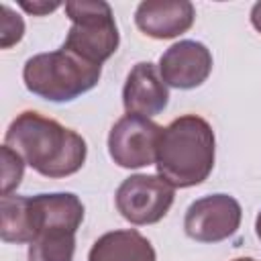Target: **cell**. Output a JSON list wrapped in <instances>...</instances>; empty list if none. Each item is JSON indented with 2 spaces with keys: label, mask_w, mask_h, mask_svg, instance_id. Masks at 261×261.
<instances>
[{
  "label": "cell",
  "mask_w": 261,
  "mask_h": 261,
  "mask_svg": "<svg viewBox=\"0 0 261 261\" xmlns=\"http://www.w3.org/2000/svg\"><path fill=\"white\" fill-rule=\"evenodd\" d=\"M241 204L228 194L204 196L190 204L184 218L186 234L200 243H218L232 237L241 224Z\"/></svg>",
  "instance_id": "8"
},
{
  "label": "cell",
  "mask_w": 261,
  "mask_h": 261,
  "mask_svg": "<svg viewBox=\"0 0 261 261\" xmlns=\"http://www.w3.org/2000/svg\"><path fill=\"white\" fill-rule=\"evenodd\" d=\"M169 102L167 84L163 82L161 73L155 69L151 61L137 63L124 82L122 88V104L126 114H139L151 118L159 114Z\"/></svg>",
  "instance_id": "10"
},
{
  "label": "cell",
  "mask_w": 261,
  "mask_h": 261,
  "mask_svg": "<svg viewBox=\"0 0 261 261\" xmlns=\"http://www.w3.org/2000/svg\"><path fill=\"white\" fill-rule=\"evenodd\" d=\"M102 75V65L84 61L63 47L27 59L22 80L29 92L49 102H69L90 92Z\"/></svg>",
  "instance_id": "3"
},
{
  "label": "cell",
  "mask_w": 261,
  "mask_h": 261,
  "mask_svg": "<svg viewBox=\"0 0 261 261\" xmlns=\"http://www.w3.org/2000/svg\"><path fill=\"white\" fill-rule=\"evenodd\" d=\"M65 14L71 20V29L63 43L65 51L94 65H102L112 57L120 37L108 2L69 0L65 2Z\"/></svg>",
  "instance_id": "5"
},
{
  "label": "cell",
  "mask_w": 261,
  "mask_h": 261,
  "mask_svg": "<svg viewBox=\"0 0 261 261\" xmlns=\"http://www.w3.org/2000/svg\"><path fill=\"white\" fill-rule=\"evenodd\" d=\"M41 230L29 245V261H73L75 232L84 220V204L75 194H37Z\"/></svg>",
  "instance_id": "4"
},
{
  "label": "cell",
  "mask_w": 261,
  "mask_h": 261,
  "mask_svg": "<svg viewBox=\"0 0 261 261\" xmlns=\"http://www.w3.org/2000/svg\"><path fill=\"white\" fill-rule=\"evenodd\" d=\"M232 261H255V259H251V257H239V259H232Z\"/></svg>",
  "instance_id": "19"
},
{
  "label": "cell",
  "mask_w": 261,
  "mask_h": 261,
  "mask_svg": "<svg viewBox=\"0 0 261 261\" xmlns=\"http://www.w3.org/2000/svg\"><path fill=\"white\" fill-rule=\"evenodd\" d=\"M59 6H61L59 2H20V8H24L31 14H39V16L49 14V12L57 10Z\"/></svg>",
  "instance_id": "16"
},
{
  "label": "cell",
  "mask_w": 261,
  "mask_h": 261,
  "mask_svg": "<svg viewBox=\"0 0 261 261\" xmlns=\"http://www.w3.org/2000/svg\"><path fill=\"white\" fill-rule=\"evenodd\" d=\"M41 230V210L35 196H2L0 234L4 243H33Z\"/></svg>",
  "instance_id": "12"
},
{
  "label": "cell",
  "mask_w": 261,
  "mask_h": 261,
  "mask_svg": "<svg viewBox=\"0 0 261 261\" xmlns=\"http://www.w3.org/2000/svg\"><path fill=\"white\" fill-rule=\"evenodd\" d=\"M194 18L196 10L188 0H145L135 12L139 31L153 39H173L186 33Z\"/></svg>",
  "instance_id": "11"
},
{
  "label": "cell",
  "mask_w": 261,
  "mask_h": 261,
  "mask_svg": "<svg viewBox=\"0 0 261 261\" xmlns=\"http://www.w3.org/2000/svg\"><path fill=\"white\" fill-rule=\"evenodd\" d=\"M163 126L139 114H124L114 122L108 135V153L112 161L126 169H139L155 163L157 145Z\"/></svg>",
  "instance_id": "7"
},
{
  "label": "cell",
  "mask_w": 261,
  "mask_h": 261,
  "mask_svg": "<svg viewBox=\"0 0 261 261\" xmlns=\"http://www.w3.org/2000/svg\"><path fill=\"white\" fill-rule=\"evenodd\" d=\"M4 145L45 177H67L82 169L88 147L71 128L35 110L20 112L6 128Z\"/></svg>",
  "instance_id": "1"
},
{
  "label": "cell",
  "mask_w": 261,
  "mask_h": 261,
  "mask_svg": "<svg viewBox=\"0 0 261 261\" xmlns=\"http://www.w3.org/2000/svg\"><path fill=\"white\" fill-rule=\"evenodd\" d=\"M251 24L261 33V2L253 4V8H251Z\"/></svg>",
  "instance_id": "17"
},
{
  "label": "cell",
  "mask_w": 261,
  "mask_h": 261,
  "mask_svg": "<svg viewBox=\"0 0 261 261\" xmlns=\"http://www.w3.org/2000/svg\"><path fill=\"white\" fill-rule=\"evenodd\" d=\"M173 186L161 175L137 173L126 177L116 190V208L130 224H155L173 204Z\"/></svg>",
  "instance_id": "6"
},
{
  "label": "cell",
  "mask_w": 261,
  "mask_h": 261,
  "mask_svg": "<svg viewBox=\"0 0 261 261\" xmlns=\"http://www.w3.org/2000/svg\"><path fill=\"white\" fill-rule=\"evenodd\" d=\"M0 157H2V196H8L12 194V190L18 188L22 179L24 159L16 151H12L8 145H2Z\"/></svg>",
  "instance_id": "14"
},
{
  "label": "cell",
  "mask_w": 261,
  "mask_h": 261,
  "mask_svg": "<svg viewBox=\"0 0 261 261\" xmlns=\"http://www.w3.org/2000/svg\"><path fill=\"white\" fill-rule=\"evenodd\" d=\"M0 14H2V22H0V47L8 49L12 45H16L22 35H24V20L6 4L0 6Z\"/></svg>",
  "instance_id": "15"
},
{
  "label": "cell",
  "mask_w": 261,
  "mask_h": 261,
  "mask_svg": "<svg viewBox=\"0 0 261 261\" xmlns=\"http://www.w3.org/2000/svg\"><path fill=\"white\" fill-rule=\"evenodd\" d=\"M88 261H157L155 249L139 230H112L90 249Z\"/></svg>",
  "instance_id": "13"
},
{
  "label": "cell",
  "mask_w": 261,
  "mask_h": 261,
  "mask_svg": "<svg viewBox=\"0 0 261 261\" xmlns=\"http://www.w3.org/2000/svg\"><path fill=\"white\" fill-rule=\"evenodd\" d=\"M157 173L173 188L202 184L214 167V130L198 114L171 120L159 137Z\"/></svg>",
  "instance_id": "2"
},
{
  "label": "cell",
  "mask_w": 261,
  "mask_h": 261,
  "mask_svg": "<svg viewBox=\"0 0 261 261\" xmlns=\"http://www.w3.org/2000/svg\"><path fill=\"white\" fill-rule=\"evenodd\" d=\"M255 232H257V237H259V241H261V212H259L257 218H255Z\"/></svg>",
  "instance_id": "18"
},
{
  "label": "cell",
  "mask_w": 261,
  "mask_h": 261,
  "mask_svg": "<svg viewBox=\"0 0 261 261\" xmlns=\"http://www.w3.org/2000/svg\"><path fill=\"white\" fill-rule=\"evenodd\" d=\"M212 71V55L204 43L179 41L173 43L159 59V73L167 86L179 90L198 88Z\"/></svg>",
  "instance_id": "9"
}]
</instances>
